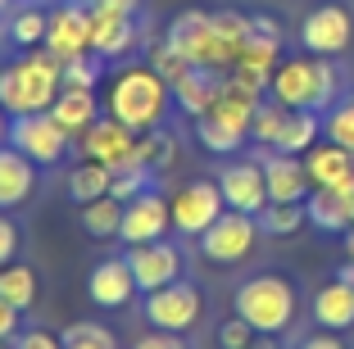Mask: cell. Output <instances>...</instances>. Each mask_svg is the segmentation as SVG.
<instances>
[{
	"label": "cell",
	"instance_id": "cell-1",
	"mask_svg": "<svg viewBox=\"0 0 354 349\" xmlns=\"http://www.w3.org/2000/svg\"><path fill=\"white\" fill-rule=\"evenodd\" d=\"M168 109H173V86H168L150 64H127L123 73H114V82L104 91V113L118 118V123L136 136L164 127Z\"/></svg>",
	"mask_w": 354,
	"mask_h": 349
},
{
	"label": "cell",
	"instance_id": "cell-2",
	"mask_svg": "<svg viewBox=\"0 0 354 349\" xmlns=\"http://www.w3.org/2000/svg\"><path fill=\"white\" fill-rule=\"evenodd\" d=\"M268 95L277 104H286V109L327 113L341 100V73L323 55H291V59L277 64V73H272V82H268Z\"/></svg>",
	"mask_w": 354,
	"mask_h": 349
},
{
	"label": "cell",
	"instance_id": "cell-3",
	"mask_svg": "<svg viewBox=\"0 0 354 349\" xmlns=\"http://www.w3.org/2000/svg\"><path fill=\"white\" fill-rule=\"evenodd\" d=\"M64 91V64L50 50H28L23 59L0 68V104L10 109V118L19 113H46Z\"/></svg>",
	"mask_w": 354,
	"mask_h": 349
},
{
	"label": "cell",
	"instance_id": "cell-4",
	"mask_svg": "<svg viewBox=\"0 0 354 349\" xmlns=\"http://www.w3.org/2000/svg\"><path fill=\"white\" fill-rule=\"evenodd\" d=\"M232 308H236L259 336H281V331L295 327L300 295H295V281H286L281 272H254V277H245L236 286Z\"/></svg>",
	"mask_w": 354,
	"mask_h": 349
},
{
	"label": "cell",
	"instance_id": "cell-5",
	"mask_svg": "<svg viewBox=\"0 0 354 349\" xmlns=\"http://www.w3.org/2000/svg\"><path fill=\"white\" fill-rule=\"evenodd\" d=\"M168 41L187 55L196 68H214V73H232V64H236V55H241L218 32L214 10H182L168 23Z\"/></svg>",
	"mask_w": 354,
	"mask_h": 349
},
{
	"label": "cell",
	"instance_id": "cell-6",
	"mask_svg": "<svg viewBox=\"0 0 354 349\" xmlns=\"http://www.w3.org/2000/svg\"><path fill=\"white\" fill-rule=\"evenodd\" d=\"M146 322L155 331H173V336H187V331L200 327V318H205V295H200L196 281L177 277L173 286H159L146 295Z\"/></svg>",
	"mask_w": 354,
	"mask_h": 349
},
{
	"label": "cell",
	"instance_id": "cell-7",
	"mask_svg": "<svg viewBox=\"0 0 354 349\" xmlns=\"http://www.w3.org/2000/svg\"><path fill=\"white\" fill-rule=\"evenodd\" d=\"M10 145L19 154H28L37 168H55V164L68 159L73 136L64 132V127L50 118V109H46V113H19V118L10 123Z\"/></svg>",
	"mask_w": 354,
	"mask_h": 349
},
{
	"label": "cell",
	"instance_id": "cell-8",
	"mask_svg": "<svg viewBox=\"0 0 354 349\" xmlns=\"http://www.w3.org/2000/svg\"><path fill=\"white\" fill-rule=\"evenodd\" d=\"M259 236H263V232H259V218L227 209V214H223L218 223L200 236V254H205L209 263H218V267L245 263V258L254 254V245H259Z\"/></svg>",
	"mask_w": 354,
	"mask_h": 349
},
{
	"label": "cell",
	"instance_id": "cell-9",
	"mask_svg": "<svg viewBox=\"0 0 354 349\" xmlns=\"http://www.w3.org/2000/svg\"><path fill=\"white\" fill-rule=\"evenodd\" d=\"M354 41V14L336 0L327 5H313L309 14L300 19V50L304 55H323V59H336L345 55Z\"/></svg>",
	"mask_w": 354,
	"mask_h": 349
},
{
	"label": "cell",
	"instance_id": "cell-10",
	"mask_svg": "<svg viewBox=\"0 0 354 349\" xmlns=\"http://www.w3.org/2000/svg\"><path fill=\"white\" fill-rule=\"evenodd\" d=\"M168 209H173V232H182V236H196V240H200L209 227H214L223 214H227V200H223L218 182L196 177V182H187L173 200H168Z\"/></svg>",
	"mask_w": 354,
	"mask_h": 349
},
{
	"label": "cell",
	"instance_id": "cell-11",
	"mask_svg": "<svg viewBox=\"0 0 354 349\" xmlns=\"http://www.w3.org/2000/svg\"><path fill=\"white\" fill-rule=\"evenodd\" d=\"M46 50L59 64L77 59V55H91V5H86V0H64V5L50 10Z\"/></svg>",
	"mask_w": 354,
	"mask_h": 349
},
{
	"label": "cell",
	"instance_id": "cell-12",
	"mask_svg": "<svg viewBox=\"0 0 354 349\" xmlns=\"http://www.w3.org/2000/svg\"><path fill=\"white\" fill-rule=\"evenodd\" d=\"M214 182H218L227 209H236V214L259 218L263 205H268V177H263V164H254V159H232V164H223V173L214 177Z\"/></svg>",
	"mask_w": 354,
	"mask_h": 349
},
{
	"label": "cell",
	"instance_id": "cell-13",
	"mask_svg": "<svg viewBox=\"0 0 354 349\" xmlns=\"http://www.w3.org/2000/svg\"><path fill=\"white\" fill-rule=\"evenodd\" d=\"M127 267H132L136 286H141V295H150V290L159 286H173L177 277H182V249L173 245V240H146V245H127Z\"/></svg>",
	"mask_w": 354,
	"mask_h": 349
},
{
	"label": "cell",
	"instance_id": "cell-14",
	"mask_svg": "<svg viewBox=\"0 0 354 349\" xmlns=\"http://www.w3.org/2000/svg\"><path fill=\"white\" fill-rule=\"evenodd\" d=\"M173 232V209L159 191H146V196H136L123 205V232L118 240L123 245H146V240H164Z\"/></svg>",
	"mask_w": 354,
	"mask_h": 349
},
{
	"label": "cell",
	"instance_id": "cell-15",
	"mask_svg": "<svg viewBox=\"0 0 354 349\" xmlns=\"http://www.w3.org/2000/svg\"><path fill=\"white\" fill-rule=\"evenodd\" d=\"M136 277H132V267H127L123 254H109L100 258V263L91 267V277H86V295H91L95 308H109V313H118V308H127L136 299Z\"/></svg>",
	"mask_w": 354,
	"mask_h": 349
},
{
	"label": "cell",
	"instance_id": "cell-16",
	"mask_svg": "<svg viewBox=\"0 0 354 349\" xmlns=\"http://www.w3.org/2000/svg\"><path fill=\"white\" fill-rule=\"evenodd\" d=\"M77 145H82L86 159H100V164H109V168L141 164V159H136V132H127L118 118H95Z\"/></svg>",
	"mask_w": 354,
	"mask_h": 349
},
{
	"label": "cell",
	"instance_id": "cell-17",
	"mask_svg": "<svg viewBox=\"0 0 354 349\" xmlns=\"http://www.w3.org/2000/svg\"><path fill=\"white\" fill-rule=\"evenodd\" d=\"M263 177H268V200H277V205H304V200L313 196L304 154L268 150V154H263Z\"/></svg>",
	"mask_w": 354,
	"mask_h": 349
},
{
	"label": "cell",
	"instance_id": "cell-18",
	"mask_svg": "<svg viewBox=\"0 0 354 349\" xmlns=\"http://www.w3.org/2000/svg\"><path fill=\"white\" fill-rule=\"evenodd\" d=\"M37 196V164L14 145H0V214H14Z\"/></svg>",
	"mask_w": 354,
	"mask_h": 349
},
{
	"label": "cell",
	"instance_id": "cell-19",
	"mask_svg": "<svg viewBox=\"0 0 354 349\" xmlns=\"http://www.w3.org/2000/svg\"><path fill=\"white\" fill-rule=\"evenodd\" d=\"M136 46V19L132 14H109V10H91V55H100L104 64L132 55Z\"/></svg>",
	"mask_w": 354,
	"mask_h": 349
},
{
	"label": "cell",
	"instance_id": "cell-20",
	"mask_svg": "<svg viewBox=\"0 0 354 349\" xmlns=\"http://www.w3.org/2000/svg\"><path fill=\"white\" fill-rule=\"evenodd\" d=\"M304 168H309V182L323 186V191L354 186V150H345V145H336V141H318L304 154Z\"/></svg>",
	"mask_w": 354,
	"mask_h": 349
},
{
	"label": "cell",
	"instance_id": "cell-21",
	"mask_svg": "<svg viewBox=\"0 0 354 349\" xmlns=\"http://www.w3.org/2000/svg\"><path fill=\"white\" fill-rule=\"evenodd\" d=\"M309 313L323 331H350L354 327V286L345 277L323 281L309 299Z\"/></svg>",
	"mask_w": 354,
	"mask_h": 349
},
{
	"label": "cell",
	"instance_id": "cell-22",
	"mask_svg": "<svg viewBox=\"0 0 354 349\" xmlns=\"http://www.w3.org/2000/svg\"><path fill=\"white\" fill-rule=\"evenodd\" d=\"M309 209V223L318 232H332V236H345L354 227V186H341V191H323L313 186V196L304 200Z\"/></svg>",
	"mask_w": 354,
	"mask_h": 349
},
{
	"label": "cell",
	"instance_id": "cell-23",
	"mask_svg": "<svg viewBox=\"0 0 354 349\" xmlns=\"http://www.w3.org/2000/svg\"><path fill=\"white\" fill-rule=\"evenodd\" d=\"M223 77H227V73L191 68L182 82H173V104L182 113H191V118H205V113L214 109V100H218V91H223Z\"/></svg>",
	"mask_w": 354,
	"mask_h": 349
},
{
	"label": "cell",
	"instance_id": "cell-24",
	"mask_svg": "<svg viewBox=\"0 0 354 349\" xmlns=\"http://www.w3.org/2000/svg\"><path fill=\"white\" fill-rule=\"evenodd\" d=\"M259 100H263L259 91L241 86L236 77H223V91H218V100H214V109H209V118H218V123H227V127H236V132L250 136V123H254Z\"/></svg>",
	"mask_w": 354,
	"mask_h": 349
},
{
	"label": "cell",
	"instance_id": "cell-25",
	"mask_svg": "<svg viewBox=\"0 0 354 349\" xmlns=\"http://www.w3.org/2000/svg\"><path fill=\"white\" fill-rule=\"evenodd\" d=\"M50 118L64 127V132L73 136V141H82V132L100 118V100H95V91H82V86H64L59 100L50 104Z\"/></svg>",
	"mask_w": 354,
	"mask_h": 349
},
{
	"label": "cell",
	"instance_id": "cell-26",
	"mask_svg": "<svg viewBox=\"0 0 354 349\" xmlns=\"http://www.w3.org/2000/svg\"><path fill=\"white\" fill-rule=\"evenodd\" d=\"M109 186H114V168L100 164V159H82V164H73L68 177H64V191H68V200H73L77 209L100 200V196H109Z\"/></svg>",
	"mask_w": 354,
	"mask_h": 349
},
{
	"label": "cell",
	"instance_id": "cell-27",
	"mask_svg": "<svg viewBox=\"0 0 354 349\" xmlns=\"http://www.w3.org/2000/svg\"><path fill=\"white\" fill-rule=\"evenodd\" d=\"M82 232L95 240H118V232H123V200L100 196L91 205H82Z\"/></svg>",
	"mask_w": 354,
	"mask_h": 349
},
{
	"label": "cell",
	"instance_id": "cell-28",
	"mask_svg": "<svg viewBox=\"0 0 354 349\" xmlns=\"http://www.w3.org/2000/svg\"><path fill=\"white\" fill-rule=\"evenodd\" d=\"M318 132H323V113H313V109H291V118H286V132H281L277 150H281V154H309L313 145H318Z\"/></svg>",
	"mask_w": 354,
	"mask_h": 349
},
{
	"label": "cell",
	"instance_id": "cell-29",
	"mask_svg": "<svg viewBox=\"0 0 354 349\" xmlns=\"http://www.w3.org/2000/svg\"><path fill=\"white\" fill-rule=\"evenodd\" d=\"M286 118H291V109H286V104H277L272 95H263L259 109H254V123H250V141L263 145V150H277L281 132H286Z\"/></svg>",
	"mask_w": 354,
	"mask_h": 349
},
{
	"label": "cell",
	"instance_id": "cell-30",
	"mask_svg": "<svg viewBox=\"0 0 354 349\" xmlns=\"http://www.w3.org/2000/svg\"><path fill=\"white\" fill-rule=\"evenodd\" d=\"M304 223H309V209H304V205H277V200H268L263 214H259V232H263V236H272V240L295 236Z\"/></svg>",
	"mask_w": 354,
	"mask_h": 349
},
{
	"label": "cell",
	"instance_id": "cell-31",
	"mask_svg": "<svg viewBox=\"0 0 354 349\" xmlns=\"http://www.w3.org/2000/svg\"><path fill=\"white\" fill-rule=\"evenodd\" d=\"M0 299H10L14 308H23L28 313L32 304H37V272L23 263H10L0 267Z\"/></svg>",
	"mask_w": 354,
	"mask_h": 349
},
{
	"label": "cell",
	"instance_id": "cell-32",
	"mask_svg": "<svg viewBox=\"0 0 354 349\" xmlns=\"http://www.w3.org/2000/svg\"><path fill=\"white\" fill-rule=\"evenodd\" d=\"M136 159H141L146 168H155V173L173 168V159H177V136L168 132V127H155V132L136 136Z\"/></svg>",
	"mask_w": 354,
	"mask_h": 349
},
{
	"label": "cell",
	"instance_id": "cell-33",
	"mask_svg": "<svg viewBox=\"0 0 354 349\" xmlns=\"http://www.w3.org/2000/svg\"><path fill=\"white\" fill-rule=\"evenodd\" d=\"M196 141L205 145L209 154H236L241 145L250 141L245 132H236V127H227V123H218V118H196Z\"/></svg>",
	"mask_w": 354,
	"mask_h": 349
},
{
	"label": "cell",
	"instance_id": "cell-34",
	"mask_svg": "<svg viewBox=\"0 0 354 349\" xmlns=\"http://www.w3.org/2000/svg\"><path fill=\"white\" fill-rule=\"evenodd\" d=\"M46 23H50V10H19L10 19V41L23 46V50H37V46H46Z\"/></svg>",
	"mask_w": 354,
	"mask_h": 349
},
{
	"label": "cell",
	"instance_id": "cell-35",
	"mask_svg": "<svg viewBox=\"0 0 354 349\" xmlns=\"http://www.w3.org/2000/svg\"><path fill=\"white\" fill-rule=\"evenodd\" d=\"M59 336L64 349H118V336L104 322H68Z\"/></svg>",
	"mask_w": 354,
	"mask_h": 349
},
{
	"label": "cell",
	"instance_id": "cell-36",
	"mask_svg": "<svg viewBox=\"0 0 354 349\" xmlns=\"http://www.w3.org/2000/svg\"><path fill=\"white\" fill-rule=\"evenodd\" d=\"M323 136L345 150H354V95H341L332 109L323 113Z\"/></svg>",
	"mask_w": 354,
	"mask_h": 349
},
{
	"label": "cell",
	"instance_id": "cell-37",
	"mask_svg": "<svg viewBox=\"0 0 354 349\" xmlns=\"http://www.w3.org/2000/svg\"><path fill=\"white\" fill-rule=\"evenodd\" d=\"M150 68H155L159 77H164V82L173 86V82H182V77H187V73L196 68V64H191L187 55H182V50H177V46L164 37L159 46H150Z\"/></svg>",
	"mask_w": 354,
	"mask_h": 349
},
{
	"label": "cell",
	"instance_id": "cell-38",
	"mask_svg": "<svg viewBox=\"0 0 354 349\" xmlns=\"http://www.w3.org/2000/svg\"><path fill=\"white\" fill-rule=\"evenodd\" d=\"M146 191H155V168H146V164L114 168V186H109V196H118V200L127 205V200L146 196Z\"/></svg>",
	"mask_w": 354,
	"mask_h": 349
},
{
	"label": "cell",
	"instance_id": "cell-39",
	"mask_svg": "<svg viewBox=\"0 0 354 349\" xmlns=\"http://www.w3.org/2000/svg\"><path fill=\"white\" fill-rule=\"evenodd\" d=\"M104 77V59L100 55H77V59L64 64V86H82V91H95Z\"/></svg>",
	"mask_w": 354,
	"mask_h": 349
},
{
	"label": "cell",
	"instance_id": "cell-40",
	"mask_svg": "<svg viewBox=\"0 0 354 349\" xmlns=\"http://www.w3.org/2000/svg\"><path fill=\"white\" fill-rule=\"evenodd\" d=\"M259 336V331L250 327V322L241 318V313H232L227 322H218V331H214V340H218V349H250V340Z\"/></svg>",
	"mask_w": 354,
	"mask_h": 349
},
{
	"label": "cell",
	"instance_id": "cell-41",
	"mask_svg": "<svg viewBox=\"0 0 354 349\" xmlns=\"http://www.w3.org/2000/svg\"><path fill=\"white\" fill-rule=\"evenodd\" d=\"M19 245H23L19 223H14L10 214H0V267H10L14 258H19Z\"/></svg>",
	"mask_w": 354,
	"mask_h": 349
},
{
	"label": "cell",
	"instance_id": "cell-42",
	"mask_svg": "<svg viewBox=\"0 0 354 349\" xmlns=\"http://www.w3.org/2000/svg\"><path fill=\"white\" fill-rule=\"evenodd\" d=\"M14 349H64V336H55V331H46V327H32V331H19V336H14Z\"/></svg>",
	"mask_w": 354,
	"mask_h": 349
},
{
	"label": "cell",
	"instance_id": "cell-43",
	"mask_svg": "<svg viewBox=\"0 0 354 349\" xmlns=\"http://www.w3.org/2000/svg\"><path fill=\"white\" fill-rule=\"evenodd\" d=\"M132 349H191V345L182 336H173V331H155V327H150L146 336L132 340Z\"/></svg>",
	"mask_w": 354,
	"mask_h": 349
},
{
	"label": "cell",
	"instance_id": "cell-44",
	"mask_svg": "<svg viewBox=\"0 0 354 349\" xmlns=\"http://www.w3.org/2000/svg\"><path fill=\"white\" fill-rule=\"evenodd\" d=\"M295 349H350V345L341 340V331H323V327H318V331H309Z\"/></svg>",
	"mask_w": 354,
	"mask_h": 349
},
{
	"label": "cell",
	"instance_id": "cell-45",
	"mask_svg": "<svg viewBox=\"0 0 354 349\" xmlns=\"http://www.w3.org/2000/svg\"><path fill=\"white\" fill-rule=\"evenodd\" d=\"M19 318H23V308H14L10 299H0V340L19 336Z\"/></svg>",
	"mask_w": 354,
	"mask_h": 349
},
{
	"label": "cell",
	"instance_id": "cell-46",
	"mask_svg": "<svg viewBox=\"0 0 354 349\" xmlns=\"http://www.w3.org/2000/svg\"><path fill=\"white\" fill-rule=\"evenodd\" d=\"M91 10H109V14H136L141 10V0H86Z\"/></svg>",
	"mask_w": 354,
	"mask_h": 349
},
{
	"label": "cell",
	"instance_id": "cell-47",
	"mask_svg": "<svg viewBox=\"0 0 354 349\" xmlns=\"http://www.w3.org/2000/svg\"><path fill=\"white\" fill-rule=\"evenodd\" d=\"M10 123H14V118H10V109H5V104H0V145L10 141Z\"/></svg>",
	"mask_w": 354,
	"mask_h": 349
},
{
	"label": "cell",
	"instance_id": "cell-48",
	"mask_svg": "<svg viewBox=\"0 0 354 349\" xmlns=\"http://www.w3.org/2000/svg\"><path fill=\"white\" fill-rule=\"evenodd\" d=\"M250 349H281V345H277V336H254Z\"/></svg>",
	"mask_w": 354,
	"mask_h": 349
},
{
	"label": "cell",
	"instance_id": "cell-49",
	"mask_svg": "<svg viewBox=\"0 0 354 349\" xmlns=\"http://www.w3.org/2000/svg\"><path fill=\"white\" fill-rule=\"evenodd\" d=\"M336 277H345V281H350V286H354V258H345V267H341V272H336Z\"/></svg>",
	"mask_w": 354,
	"mask_h": 349
},
{
	"label": "cell",
	"instance_id": "cell-50",
	"mask_svg": "<svg viewBox=\"0 0 354 349\" xmlns=\"http://www.w3.org/2000/svg\"><path fill=\"white\" fill-rule=\"evenodd\" d=\"M0 349H14V340H0Z\"/></svg>",
	"mask_w": 354,
	"mask_h": 349
},
{
	"label": "cell",
	"instance_id": "cell-51",
	"mask_svg": "<svg viewBox=\"0 0 354 349\" xmlns=\"http://www.w3.org/2000/svg\"><path fill=\"white\" fill-rule=\"evenodd\" d=\"M5 10H10V0H0V14H5Z\"/></svg>",
	"mask_w": 354,
	"mask_h": 349
}]
</instances>
